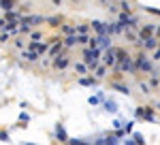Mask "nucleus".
<instances>
[{
  "label": "nucleus",
  "mask_w": 160,
  "mask_h": 145,
  "mask_svg": "<svg viewBox=\"0 0 160 145\" xmlns=\"http://www.w3.org/2000/svg\"><path fill=\"white\" fill-rule=\"evenodd\" d=\"M96 38H98V47L102 49V51L107 47H111V34H98Z\"/></svg>",
  "instance_id": "39448f33"
},
{
  "label": "nucleus",
  "mask_w": 160,
  "mask_h": 145,
  "mask_svg": "<svg viewBox=\"0 0 160 145\" xmlns=\"http://www.w3.org/2000/svg\"><path fill=\"white\" fill-rule=\"evenodd\" d=\"M66 64H68V56H56V60H53V68H58V71H62V68H66Z\"/></svg>",
  "instance_id": "20e7f679"
},
{
  "label": "nucleus",
  "mask_w": 160,
  "mask_h": 145,
  "mask_svg": "<svg viewBox=\"0 0 160 145\" xmlns=\"http://www.w3.org/2000/svg\"><path fill=\"white\" fill-rule=\"evenodd\" d=\"M135 68H137V71H145V72H148V71L154 68V64H152L143 53H139V56H137V62H135Z\"/></svg>",
  "instance_id": "f03ea898"
},
{
  "label": "nucleus",
  "mask_w": 160,
  "mask_h": 145,
  "mask_svg": "<svg viewBox=\"0 0 160 145\" xmlns=\"http://www.w3.org/2000/svg\"><path fill=\"white\" fill-rule=\"evenodd\" d=\"M56 137H58L60 141H68V134H66V130H64V126H62V124L56 126Z\"/></svg>",
  "instance_id": "6e6552de"
},
{
  "label": "nucleus",
  "mask_w": 160,
  "mask_h": 145,
  "mask_svg": "<svg viewBox=\"0 0 160 145\" xmlns=\"http://www.w3.org/2000/svg\"><path fill=\"white\" fill-rule=\"evenodd\" d=\"M2 9H4V11L13 9V0H2Z\"/></svg>",
  "instance_id": "4be33fe9"
},
{
  "label": "nucleus",
  "mask_w": 160,
  "mask_h": 145,
  "mask_svg": "<svg viewBox=\"0 0 160 145\" xmlns=\"http://www.w3.org/2000/svg\"><path fill=\"white\" fill-rule=\"evenodd\" d=\"M152 62H160V49L154 51V56H152Z\"/></svg>",
  "instance_id": "cd10ccee"
},
{
  "label": "nucleus",
  "mask_w": 160,
  "mask_h": 145,
  "mask_svg": "<svg viewBox=\"0 0 160 145\" xmlns=\"http://www.w3.org/2000/svg\"><path fill=\"white\" fill-rule=\"evenodd\" d=\"M139 88L143 90V94H149V85L148 83H143V81H141V83H139Z\"/></svg>",
  "instance_id": "bb28decb"
},
{
  "label": "nucleus",
  "mask_w": 160,
  "mask_h": 145,
  "mask_svg": "<svg viewBox=\"0 0 160 145\" xmlns=\"http://www.w3.org/2000/svg\"><path fill=\"white\" fill-rule=\"evenodd\" d=\"M45 22H49V26H58V24H60L58 17H49V19H45Z\"/></svg>",
  "instance_id": "a878e982"
},
{
  "label": "nucleus",
  "mask_w": 160,
  "mask_h": 145,
  "mask_svg": "<svg viewBox=\"0 0 160 145\" xmlns=\"http://www.w3.org/2000/svg\"><path fill=\"white\" fill-rule=\"evenodd\" d=\"M75 32H77V34H88V26H86V24H81L79 28H77V30H75Z\"/></svg>",
  "instance_id": "5701e85b"
},
{
  "label": "nucleus",
  "mask_w": 160,
  "mask_h": 145,
  "mask_svg": "<svg viewBox=\"0 0 160 145\" xmlns=\"http://www.w3.org/2000/svg\"><path fill=\"white\" fill-rule=\"evenodd\" d=\"M77 43H79V38H77V32H75V34H68V36H66L64 47H73V45H77Z\"/></svg>",
  "instance_id": "f8f14e48"
},
{
  "label": "nucleus",
  "mask_w": 160,
  "mask_h": 145,
  "mask_svg": "<svg viewBox=\"0 0 160 145\" xmlns=\"http://www.w3.org/2000/svg\"><path fill=\"white\" fill-rule=\"evenodd\" d=\"M132 126H135V122H126V124H124V130H126V134L132 132Z\"/></svg>",
  "instance_id": "393cba45"
},
{
  "label": "nucleus",
  "mask_w": 160,
  "mask_h": 145,
  "mask_svg": "<svg viewBox=\"0 0 160 145\" xmlns=\"http://www.w3.org/2000/svg\"><path fill=\"white\" fill-rule=\"evenodd\" d=\"M156 47H158V38H145L143 49H156Z\"/></svg>",
  "instance_id": "ddd939ff"
},
{
  "label": "nucleus",
  "mask_w": 160,
  "mask_h": 145,
  "mask_svg": "<svg viewBox=\"0 0 160 145\" xmlns=\"http://www.w3.org/2000/svg\"><path fill=\"white\" fill-rule=\"evenodd\" d=\"M60 49H62V43H56V45H51V47H49V58H56V56L60 53Z\"/></svg>",
  "instance_id": "dca6fc26"
},
{
  "label": "nucleus",
  "mask_w": 160,
  "mask_h": 145,
  "mask_svg": "<svg viewBox=\"0 0 160 145\" xmlns=\"http://www.w3.org/2000/svg\"><path fill=\"white\" fill-rule=\"evenodd\" d=\"M118 49L113 47H107L105 49V53H102V64H107V66H115V60H118Z\"/></svg>",
  "instance_id": "7ed1b4c3"
},
{
  "label": "nucleus",
  "mask_w": 160,
  "mask_h": 145,
  "mask_svg": "<svg viewBox=\"0 0 160 145\" xmlns=\"http://www.w3.org/2000/svg\"><path fill=\"white\" fill-rule=\"evenodd\" d=\"M120 9H122V11H128V9H130V4H128L126 0H122V2H120Z\"/></svg>",
  "instance_id": "c85d7f7f"
},
{
  "label": "nucleus",
  "mask_w": 160,
  "mask_h": 145,
  "mask_svg": "<svg viewBox=\"0 0 160 145\" xmlns=\"http://www.w3.org/2000/svg\"><path fill=\"white\" fill-rule=\"evenodd\" d=\"M79 85H96V79H79Z\"/></svg>",
  "instance_id": "aec40b11"
},
{
  "label": "nucleus",
  "mask_w": 160,
  "mask_h": 145,
  "mask_svg": "<svg viewBox=\"0 0 160 145\" xmlns=\"http://www.w3.org/2000/svg\"><path fill=\"white\" fill-rule=\"evenodd\" d=\"M75 68H77V72H86L88 64H77V66H75Z\"/></svg>",
  "instance_id": "c756f323"
},
{
  "label": "nucleus",
  "mask_w": 160,
  "mask_h": 145,
  "mask_svg": "<svg viewBox=\"0 0 160 145\" xmlns=\"http://www.w3.org/2000/svg\"><path fill=\"white\" fill-rule=\"evenodd\" d=\"M102 98H105V92H98L96 96H90V98H88V102H90V105H98Z\"/></svg>",
  "instance_id": "2eb2a0df"
},
{
  "label": "nucleus",
  "mask_w": 160,
  "mask_h": 145,
  "mask_svg": "<svg viewBox=\"0 0 160 145\" xmlns=\"http://www.w3.org/2000/svg\"><path fill=\"white\" fill-rule=\"evenodd\" d=\"M100 51H102L100 47H90V49H86V51H83V62L88 64V68H90V71H96Z\"/></svg>",
  "instance_id": "f257e3e1"
},
{
  "label": "nucleus",
  "mask_w": 160,
  "mask_h": 145,
  "mask_svg": "<svg viewBox=\"0 0 160 145\" xmlns=\"http://www.w3.org/2000/svg\"><path fill=\"white\" fill-rule=\"evenodd\" d=\"M45 49H47V45H45V43H37V41L32 43V51H37V53H41V56L45 53Z\"/></svg>",
  "instance_id": "4468645a"
},
{
  "label": "nucleus",
  "mask_w": 160,
  "mask_h": 145,
  "mask_svg": "<svg viewBox=\"0 0 160 145\" xmlns=\"http://www.w3.org/2000/svg\"><path fill=\"white\" fill-rule=\"evenodd\" d=\"M105 111H109V113H118V102L115 100H105Z\"/></svg>",
  "instance_id": "9b49d317"
},
{
  "label": "nucleus",
  "mask_w": 160,
  "mask_h": 145,
  "mask_svg": "<svg viewBox=\"0 0 160 145\" xmlns=\"http://www.w3.org/2000/svg\"><path fill=\"white\" fill-rule=\"evenodd\" d=\"M132 139H135V143H145L143 134H139V132H135V134H132Z\"/></svg>",
  "instance_id": "b1692460"
},
{
  "label": "nucleus",
  "mask_w": 160,
  "mask_h": 145,
  "mask_svg": "<svg viewBox=\"0 0 160 145\" xmlns=\"http://www.w3.org/2000/svg\"><path fill=\"white\" fill-rule=\"evenodd\" d=\"M137 118H143V120H149V122H156V118H154V113L152 111H148V109H137Z\"/></svg>",
  "instance_id": "0eeeda50"
},
{
  "label": "nucleus",
  "mask_w": 160,
  "mask_h": 145,
  "mask_svg": "<svg viewBox=\"0 0 160 145\" xmlns=\"http://www.w3.org/2000/svg\"><path fill=\"white\" fill-rule=\"evenodd\" d=\"M30 36H32V41H38V38H41V34H38V32H32Z\"/></svg>",
  "instance_id": "7c9ffc66"
},
{
  "label": "nucleus",
  "mask_w": 160,
  "mask_h": 145,
  "mask_svg": "<svg viewBox=\"0 0 160 145\" xmlns=\"http://www.w3.org/2000/svg\"><path fill=\"white\" fill-rule=\"evenodd\" d=\"M62 32L64 34H75V28L73 26H62Z\"/></svg>",
  "instance_id": "412c9836"
},
{
  "label": "nucleus",
  "mask_w": 160,
  "mask_h": 145,
  "mask_svg": "<svg viewBox=\"0 0 160 145\" xmlns=\"http://www.w3.org/2000/svg\"><path fill=\"white\" fill-rule=\"evenodd\" d=\"M60 2H62V0H53V4H58V7H60Z\"/></svg>",
  "instance_id": "2f4dec72"
},
{
  "label": "nucleus",
  "mask_w": 160,
  "mask_h": 145,
  "mask_svg": "<svg viewBox=\"0 0 160 145\" xmlns=\"http://www.w3.org/2000/svg\"><path fill=\"white\" fill-rule=\"evenodd\" d=\"M105 72H107V64L96 66V77H98V79H102V77H105Z\"/></svg>",
  "instance_id": "f3484780"
},
{
  "label": "nucleus",
  "mask_w": 160,
  "mask_h": 145,
  "mask_svg": "<svg viewBox=\"0 0 160 145\" xmlns=\"http://www.w3.org/2000/svg\"><path fill=\"white\" fill-rule=\"evenodd\" d=\"M24 22H28L30 26H38V24H43V22H45V17H41V15H32V17H26Z\"/></svg>",
  "instance_id": "1a4fd4ad"
},
{
  "label": "nucleus",
  "mask_w": 160,
  "mask_h": 145,
  "mask_svg": "<svg viewBox=\"0 0 160 145\" xmlns=\"http://www.w3.org/2000/svg\"><path fill=\"white\" fill-rule=\"evenodd\" d=\"M92 28H94L98 34H109V32H107V24L100 22V19H94V22H92Z\"/></svg>",
  "instance_id": "423d86ee"
},
{
  "label": "nucleus",
  "mask_w": 160,
  "mask_h": 145,
  "mask_svg": "<svg viewBox=\"0 0 160 145\" xmlns=\"http://www.w3.org/2000/svg\"><path fill=\"white\" fill-rule=\"evenodd\" d=\"M77 38H79L81 45H90V36H88V34H77Z\"/></svg>",
  "instance_id": "6ab92c4d"
},
{
  "label": "nucleus",
  "mask_w": 160,
  "mask_h": 145,
  "mask_svg": "<svg viewBox=\"0 0 160 145\" xmlns=\"http://www.w3.org/2000/svg\"><path fill=\"white\" fill-rule=\"evenodd\" d=\"M22 58H26L28 62H37L38 58H41V53H37V51H24Z\"/></svg>",
  "instance_id": "9d476101"
},
{
  "label": "nucleus",
  "mask_w": 160,
  "mask_h": 145,
  "mask_svg": "<svg viewBox=\"0 0 160 145\" xmlns=\"http://www.w3.org/2000/svg\"><path fill=\"white\" fill-rule=\"evenodd\" d=\"M113 88H115V90H120V92H122V94H126V96H128V94H130V90H128V88H126V85H120V83H113Z\"/></svg>",
  "instance_id": "a211bd4d"
}]
</instances>
